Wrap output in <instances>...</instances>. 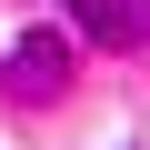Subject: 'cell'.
<instances>
[{"instance_id":"1","label":"cell","mask_w":150,"mask_h":150,"mask_svg":"<svg viewBox=\"0 0 150 150\" xmlns=\"http://www.w3.org/2000/svg\"><path fill=\"white\" fill-rule=\"evenodd\" d=\"M0 80H10L20 100H50V90L70 80V40H60V30H30V40L10 50V70H0Z\"/></svg>"},{"instance_id":"2","label":"cell","mask_w":150,"mask_h":150,"mask_svg":"<svg viewBox=\"0 0 150 150\" xmlns=\"http://www.w3.org/2000/svg\"><path fill=\"white\" fill-rule=\"evenodd\" d=\"M70 20H80V40H100V50H140L150 40V0H70Z\"/></svg>"}]
</instances>
